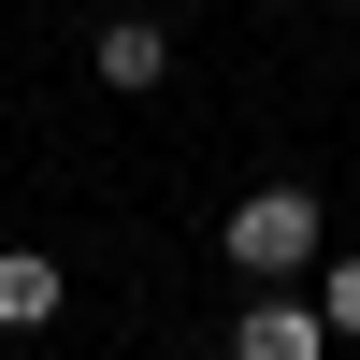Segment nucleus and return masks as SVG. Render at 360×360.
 Returning a JSON list of instances; mask_svg holds the SVG:
<instances>
[{"instance_id":"2","label":"nucleus","mask_w":360,"mask_h":360,"mask_svg":"<svg viewBox=\"0 0 360 360\" xmlns=\"http://www.w3.org/2000/svg\"><path fill=\"white\" fill-rule=\"evenodd\" d=\"M332 346V317L288 303V288H259V303H231V360H317Z\"/></svg>"},{"instance_id":"4","label":"nucleus","mask_w":360,"mask_h":360,"mask_svg":"<svg viewBox=\"0 0 360 360\" xmlns=\"http://www.w3.org/2000/svg\"><path fill=\"white\" fill-rule=\"evenodd\" d=\"M58 303H72V274H58L44 245H0V332H44Z\"/></svg>"},{"instance_id":"3","label":"nucleus","mask_w":360,"mask_h":360,"mask_svg":"<svg viewBox=\"0 0 360 360\" xmlns=\"http://www.w3.org/2000/svg\"><path fill=\"white\" fill-rule=\"evenodd\" d=\"M86 72H101V86H159V72H173V29H159V15H101Z\"/></svg>"},{"instance_id":"1","label":"nucleus","mask_w":360,"mask_h":360,"mask_svg":"<svg viewBox=\"0 0 360 360\" xmlns=\"http://www.w3.org/2000/svg\"><path fill=\"white\" fill-rule=\"evenodd\" d=\"M231 274H317V188H245L231 202Z\"/></svg>"},{"instance_id":"5","label":"nucleus","mask_w":360,"mask_h":360,"mask_svg":"<svg viewBox=\"0 0 360 360\" xmlns=\"http://www.w3.org/2000/svg\"><path fill=\"white\" fill-rule=\"evenodd\" d=\"M317 317H332V346H360V259H332V274H317Z\"/></svg>"}]
</instances>
